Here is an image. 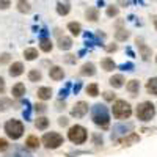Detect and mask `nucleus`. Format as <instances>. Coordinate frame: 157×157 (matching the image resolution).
<instances>
[{"mask_svg": "<svg viewBox=\"0 0 157 157\" xmlns=\"http://www.w3.org/2000/svg\"><path fill=\"white\" fill-rule=\"evenodd\" d=\"M38 98L39 99H43V101H47V99H50V96H52V90L49 88V86H41L38 90Z\"/></svg>", "mask_w": 157, "mask_h": 157, "instance_id": "18", "label": "nucleus"}, {"mask_svg": "<svg viewBox=\"0 0 157 157\" xmlns=\"http://www.w3.org/2000/svg\"><path fill=\"white\" fill-rule=\"evenodd\" d=\"M63 141H64V138L58 132H47L43 137V143L47 149H57L58 146L63 145Z\"/></svg>", "mask_w": 157, "mask_h": 157, "instance_id": "6", "label": "nucleus"}, {"mask_svg": "<svg viewBox=\"0 0 157 157\" xmlns=\"http://www.w3.org/2000/svg\"><path fill=\"white\" fill-rule=\"evenodd\" d=\"M11 157H32V155H29V154H22V152H17V154L11 155Z\"/></svg>", "mask_w": 157, "mask_h": 157, "instance_id": "42", "label": "nucleus"}, {"mask_svg": "<svg viewBox=\"0 0 157 157\" xmlns=\"http://www.w3.org/2000/svg\"><path fill=\"white\" fill-rule=\"evenodd\" d=\"M118 13H120V8H118L116 5H109L107 6V16L109 17H116Z\"/></svg>", "mask_w": 157, "mask_h": 157, "instance_id": "30", "label": "nucleus"}, {"mask_svg": "<svg viewBox=\"0 0 157 157\" xmlns=\"http://www.w3.org/2000/svg\"><path fill=\"white\" fill-rule=\"evenodd\" d=\"M118 3L120 5H127V0H118Z\"/></svg>", "mask_w": 157, "mask_h": 157, "instance_id": "43", "label": "nucleus"}, {"mask_svg": "<svg viewBox=\"0 0 157 157\" xmlns=\"http://www.w3.org/2000/svg\"><path fill=\"white\" fill-rule=\"evenodd\" d=\"M109 82H110V85L113 88H121L124 85V75L123 74H115L113 77H110Z\"/></svg>", "mask_w": 157, "mask_h": 157, "instance_id": "12", "label": "nucleus"}, {"mask_svg": "<svg viewBox=\"0 0 157 157\" xmlns=\"http://www.w3.org/2000/svg\"><path fill=\"white\" fill-rule=\"evenodd\" d=\"M41 72H39L38 69H32L30 72H29V80L30 82H39V80H41Z\"/></svg>", "mask_w": 157, "mask_h": 157, "instance_id": "29", "label": "nucleus"}, {"mask_svg": "<svg viewBox=\"0 0 157 157\" xmlns=\"http://www.w3.org/2000/svg\"><path fill=\"white\" fill-rule=\"evenodd\" d=\"M49 75L52 80H63V77H64V71L60 68V66H52L49 69Z\"/></svg>", "mask_w": 157, "mask_h": 157, "instance_id": "9", "label": "nucleus"}, {"mask_svg": "<svg viewBox=\"0 0 157 157\" xmlns=\"http://www.w3.org/2000/svg\"><path fill=\"white\" fill-rule=\"evenodd\" d=\"M86 113H88V104L83 102V101L77 102L75 105H74V109L71 110V115H72L74 118H82V116H85Z\"/></svg>", "mask_w": 157, "mask_h": 157, "instance_id": "7", "label": "nucleus"}, {"mask_svg": "<svg viewBox=\"0 0 157 157\" xmlns=\"http://www.w3.org/2000/svg\"><path fill=\"white\" fill-rule=\"evenodd\" d=\"M130 36V33L126 30V29H120V30H116L115 32V38H116V41H126V39Z\"/></svg>", "mask_w": 157, "mask_h": 157, "instance_id": "25", "label": "nucleus"}, {"mask_svg": "<svg viewBox=\"0 0 157 157\" xmlns=\"http://www.w3.org/2000/svg\"><path fill=\"white\" fill-rule=\"evenodd\" d=\"M25 145H27L29 148H32V149H35V148L39 146V140H38V137L30 135V137H27V140H25Z\"/></svg>", "mask_w": 157, "mask_h": 157, "instance_id": "26", "label": "nucleus"}, {"mask_svg": "<svg viewBox=\"0 0 157 157\" xmlns=\"http://www.w3.org/2000/svg\"><path fill=\"white\" fill-rule=\"evenodd\" d=\"M35 110H36L38 113H44V112L47 110V105H46V104H36V105H35Z\"/></svg>", "mask_w": 157, "mask_h": 157, "instance_id": "33", "label": "nucleus"}, {"mask_svg": "<svg viewBox=\"0 0 157 157\" xmlns=\"http://www.w3.org/2000/svg\"><path fill=\"white\" fill-rule=\"evenodd\" d=\"M154 27H155V30H157V19H154Z\"/></svg>", "mask_w": 157, "mask_h": 157, "instance_id": "44", "label": "nucleus"}, {"mask_svg": "<svg viewBox=\"0 0 157 157\" xmlns=\"http://www.w3.org/2000/svg\"><path fill=\"white\" fill-rule=\"evenodd\" d=\"M86 94H90L91 98H96L99 94V88H98V83H90L86 86Z\"/></svg>", "mask_w": 157, "mask_h": 157, "instance_id": "27", "label": "nucleus"}, {"mask_svg": "<svg viewBox=\"0 0 157 157\" xmlns=\"http://www.w3.org/2000/svg\"><path fill=\"white\" fill-rule=\"evenodd\" d=\"M137 46H138V50H140V55L143 57V60H149L151 55H152V50L149 46H146L143 43V39H138L137 38Z\"/></svg>", "mask_w": 157, "mask_h": 157, "instance_id": "8", "label": "nucleus"}, {"mask_svg": "<svg viewBox=\"0 0 157 157\" xmlns=\"http://www.w3.org/2000/svg\"><path fill=\"white\" fill-rule=\"evenodd\" d=\"M101 66H102V69L104 71H113L115 68H116V64H115V61L112 60V58H104L102 61H101Z\"/></svg>", "mask_w": 157, "mask_h": 157, "instance_id": "19", "label": "nucleus"}, {"mask_svg": "<svg viewBox=\"0 0 157 157\" xmlns=\"http://www.w3.org/2000/svg\"><path fill=\"white\" fill-rule=\"evenodd\" d=\"M116 49H118V46H116V44H110V46H107V47H105V50H107V52H115Z\"/></svg>", "mask_w": 157, "mask_h": 157, "instance_id": "39", "label": "nucleus"}, {"mask_svg": "<svg viewBox=\"0 0 157 157\" xmlns=\"http://www.w3.org/2000/svg\"><path fill=\"white\" fill-rule=\"evenodd\" d=\"M19 2H21V0H19Z\"/></svg>", "mask_w": 157, "mask_h": 157, "instance_id": "46", "label": "nucleus"}, {"mask_svg": "<svg viewBox=\"0 0 157 157\" xmlns=\"http://www.w3.org/2000/svg\"><path fill=\"white\" fill-rule=\"evenodd\" d=\"M69 11H71L69 3H61V2H58V3H57V13H58L60 16H66Z\"/></svg>", "mask_w": 157, "mask_h": 157, "instance_id": "24", "label": "nucleus"}, {"mask_svg": "<svg viewBox=\"0 0 157 157\" xmlns=\"http://www.w3.org/2000/svg\"><path fill=\"white\" fill-rule=\"evenodd\" d=\"M104 99H105V101H113V99H115V93L105 91V93H104Z\"/></svg>", "mask_w": 157, "mask_h": 157, "instance_id": "36", "label": "nucleus"}, {"mask_svg": "<svg viewBox=\"0 0 157 157\" xmlns=\"http://www.w3.org/2000/svg\"><path fill=\"white\" fill-rule=\"evenodd\" d=\"M10 60H11V55L8 54V52H5V54L0 55V64H6Z\"/></svg>", "mask_w": 157, "mask_h": 157, "instance_id": "32", "label": "nucleus"}, {"mask_svg": "<svg viewBox=\"0 0 157 157\" xmlns=\"http://www.w3.org/2000/svg\"><path fill=\"white\" fill-rule=\"evenodd\" d=\"M52 47H54V44H52L50 38H43L41 41H39V49H41L43 52H50Z\"/></svg>", "mask_w": 157, "mask_h": 157, "instance_id": "20", "label": "nucleus"}, {"mask_svg": "<svg viewBox=\"0 0 157 157\" xmlns=\"http://www.w3.org/2000/svg\"><path fill=\"white\" fill-rule=\"evenodd\" d=\"M93 138H94V143H96V145H102V137H99V135H94Z\"/></svg>", "mask_w": 157, "mask_h": 157, "instance_id": "41", "label": "nucleus"}, {"mask_svg": "<svg viewBox=\"0 0 157 157\" xmlns=\"http://www.w3.org/2000/svg\"><path fill=\"white\" fill-rule=\"evenodd\" d=\"M86 137H88V132H86V129L83 126H72L69 129V132H68V138L74 143V145H82V143L86 141Z\"/></svg>", "mask_w": 157, "mask_h": 157, "instance_id": "5", "label": "nucleus"}, {"mask_svg": "<svg viewBox=\"0 0 157 157\" xmlns=\"http://www.w3.org/2000/svg\"><path fill=\"white\" fill-rule=\"evenodd\" d=\"M112 112H113V116L118 118V120H127V118L132 115V107H130V104L120 99L113 104L112 107Z\"/></svg>", "mask_w": 157, "mask_h": 157, "instance_id": "2", "label": "nucleus"}, {"mask_svg": "<svg viewBox=\"0 0 157 157\" xmlns=\"http://www.w3.org/2000/svg\"><path fill=\"white\" fill-rule=\"evenodd\" d=\"M5 91V80H3V77H0V93H3Z\"/></svg>", "mask_w": 157, "mask_h": 157, "instance_id": "40", "label": "nucleus"}, {"mask_svg": "<svg viewBox=\"0 0 157 157\" xmlns=\"http://www.w3.org/2000/svg\"><path fill=\"white\" fill-rule=\"evenodd\" d=\"M17 11L25 13V14H27V13H30V11H32V6L27 3V0H21V2L17 3Z\"/></svg>", "mask_w": 157, "mask_h": 157, "instance_id": "28", "label": "nucleus"}, {"mask_svg": "<svg viewBox=\"0 0 157 157\" xmlns=\"http://www.w3.org/2000/svg\"><path fill=\"white\" fill-rule=\"evenodd\" d=\"M154 115H155V107H154L152 102L145 101V102L138 104V107H137V118L140 121H151L154 118Z\"/></svg>", "mask_w": 157, "mask_h": 157, "instance_id": "3", "label": "nucleus"}, {"mask_svg": "<svg viewBox=\"0 0 157 157\" xmlns=\"http://www.w3.org/2000/svg\"><path fill=\"white\" fill-rule=\"evenodd\" d=\"M58 124L60 126H68V118H64V116H61V118H58Z\"/></svg>", "mask_w": 157, "mask_h": 157, "instance_id": "38", "label": "nucleus"}, {"mask_svg": "<svg viewBox=\"0 0 157 157\" xmlns=\"http://www.w3.org/2000/svg\"><path fill=\"white\" fill-rule=\"evenodd\" d=\"M58 47L61 50H69L72 47V39L69 36H58Z\"/></svg>", "mask_w": 157, "mask_h": 157, "instance_id": "11", "label": "nucleus"}, {"mask_svg": "<svg viewBox=\"0 0 157 157\" xmlns=\"http://www.w3.org/2000/svg\"><path fill=\"white\" fill-rule=\"evenodd\" d=\"M146 91L152 96H157V77H152L146 83Z\"/></svg>", "mask_w": 157, "mask_h": 157, "instance_id": "16", "label": "nucleus"}, {"mask_svg": "<svg viewBox=\"0 0 157 157\" xmlns=\"http://www.w3.org/2000/svg\"><path fill=\"white\" fill-rule=\"evenodd\" d=\"M91 116L96 126H99L101 129H109L110 126V116H109V110L107 107H104L102 104H96L91 110Z\"/></svg>", "mask_w": 157, "mask_h": 157, "instance_id": "1", "label": "nucleus"}, {"mask_svg": "<svg viewBox=\"0 0 157 157\" xmlns=\"http://www.w3.org/2000/svg\"><path fill=\"white\" fill-rule=\"evenodd\" d=\"M80 74L82 75H88V77L94 75L96 74V66H94L93 63H85L83 66H82V69H80Z\"/></svg>", "mask_w": 157, "mask_h": 157, "instance_id": "14", "label": "nucleus"}, {"mask_svg": "<svg viewBox=\"0 0 157 157\" xmlns=\"http://www.w3.org/2000/svg\"><path fill=\"white\" fill-rule=\"evenodd\" d=\"M24 57H25V60L33 61L35 58H38V50H36V49H33V47L25 49V50H24Z\"/></svg>", "mask_w": 157, "mask_h": 157, "instance_id": "23", "label": "nucleus"}, {"mask_svg": "<svg viewBox=\"0 0 157 157\" xmlns=\"http://www.w3.org/2000/svg\"><path fill=\"white\" fill-rule=\"evenodd\" d=\"M75 55H66V57H64V61H66V63H75Z\"/></svg>", "mask_w": 157, "mask_h": 157, "instance_id": "37", "label": "nucleus"}, {"mask_svg": "<svg viewBox=\"0 0 157 157\" xmlns=\"http://www.w3.org/2000/svg\"><path fill=\"white\" fill-rule=\"evenodd\" d=\"M126 90H127L132 96H135V94L138 93V91H140V82H138V80H135V78H134V80H129V82H127V85H126Z\"/></svg>", "mask_w": 157, "mask_h": 157, "instance_id": "13", "label": "nucleus"}, {"mask_svg": "<svg viewBox=\"0 0 157 157\" xmlns=\"http://www.w3.org/2000/svg\"><path fill=\"white\" fill-rule=\"evenodd\" d=\"M85 16H86V19H88V21L96 22V21L99 19V11H98V8L91 6V8H88V10L85 11Z\"/></svg>", "mask_w": 157, "mask_h": 157, "instance_id": "17", "label": "nucleus"}, {"mask_svg": "<svg viewBox=\"0 0 157 157\" xmlns=\"http://www.w3.org/2000/svg\"><path fill=\"white\" fill-rule=\"evenodd\" d=\"M8 141L5 140V138H0V152H3V151H6L8 149Z\"/></svg>", "mask_w": 157, "mask_h": 157, "instance_id": "34", "label": "nucleus"}, {"mask_svg": "<svg viewBox=\"0 0 157 157\" xmlns=\"http://www.w3.org/2000/svg\"><path fill=\"white\" fill-rule=\"evenodd\" d=\"M138 140H140V138H138V135H135V134H130L127 138H124V145H126V146H129L132 141H138Z\"/></svg>", "mask_w": 157, "mask_h": 157, "instance_id": "31", "label": "nucleus"}, {"mask_svg": "<svg viewBox=\"0 0 157 157\" xmlns=\"http://www.w3.org/2000/svg\"><path fill=\"white\" fill-rule=\"evenodd\" d=\"M11 6V0H0V10H8Z\"/></svg>", "mask_w": 157, "mask_h": 157, "instance_id": "35", "label": "nucleus"}, {"mask_svg": "<svg viewBox=\"0 0 157 157\" xmlns=\"http://www.w3.org/2000/svg\"><path fill=\"white\" fill-rule=\"evenodd\" d=\"M35 126H36V129H39V130H46L47 127H49V120L46 116H39L38 120L35 121Z\"/></svg>", "mask_w": 157, "mask_h": 157, "instance_id": "22", "label": "nucleus"}, {"mask_svg": "<svg viewBox=\"0 0 157 157\" xmlns=\"http://www.w3.org/2000/svg\"><path fill=\"white\" fill-rule=\"evenodd\" d=\"M11 94L14 96V98H22L24 94H25V85L24 83H16L14 86L11 88Z\"/></svg>", "mask_w": 157, "mask_h": 157, "instance_id": "15", "label": "nucleus"}, {"mask_svg": "<svg viewBox=\"0 0 157 157\" xmlns=\"http://www.w3.org/2000/svg\"><path fill=\"white\" fill-rule=\"evenodd\" d=\"M68 30L74 35V36H78L82 33V25L78 24V22H69L68 24Z\"/></svg>", "mask_w": 157, "mask_h": 157, "instance_id": "21", "label": "nucleus"}, {"mask_svg": "<svg viewBox=\"0 0 157 157\" xmlns=\"http://www.w3.org/2000/svg\"><path fill=\"white\" fill-rule=\"evenodd\" d=\"M155 63H157V57H155Z\"/></svg>", "mask_w": 157, "mask_h": 157, "instance_id": "45", "label": "nucleus"}, {"mask_svg": "<svg viewBox=\"0 0 157 157\" xmlns=\"http://www.w3.org/2000/svg\"><path fill=\"white\" fill-rule=\"evenodd\" d=\"M22 72H24V64L21 61H16L10 66V75L11 77H19Z\"/></svg>", "mask_w": 157, "mask_h": 157, "instance_id": "10", "label": "nucleus"}, {"mask_svg": "<svg viewBox=\"0 0 157 157\" xmlns=\"http://www.w3.org/2000/svg\"><path fill=\"white\" fill-rule=\"evenodd\" d=\"M5 132L10 138L17 140L24 134V124L19 120H10V121L5 123Z\"/></svg>", "mask_w": 157, "mask_h": 157, "instance_id": "4", "label": "nucleus"}]
</instances>
